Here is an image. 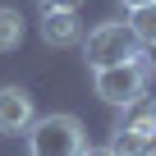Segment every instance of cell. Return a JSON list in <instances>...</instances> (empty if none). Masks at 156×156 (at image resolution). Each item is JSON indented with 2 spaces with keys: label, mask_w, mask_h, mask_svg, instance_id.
Masks as SVG:
<instances>
[{
  "label": "cell",
  "mask_w": 156,
  "mask_h": 156,
  "mask_svg": "<svg viewBox=\"0 0 156 156\" xmlns=\"http://www.w3.org/2000/svg\"><path fill=\"white\" fill-rule=\"evenodd\" d=\"M23 133H28V156H78L83 142H87L83 119H78V115H64V110L32 119Z\"/></svg>",
  "instance_id": "6da1fadb"
},
{
  "label": "cell",
  "mask_w": 156,
  "mask_h": 156,
  "mask_svg": "<svg viewBox=\"0 0 156 156\" xmlns=\"http://www.w3.org/2000/svg\"><path fill=\"white\" fill-rule=\"evenodd\" d=\"M142 87H147L142 51H133V60H119V64H101V69H92V92H97L106 106H115V110L133 106V101L142 97Z\"/></svg>",
  "instance_id": "7a4b0ae2"
},
{
  "label": "cell",
  "mask_w": 156,
  "mask_h": 156,
  "mask_svg": "<svg viewBox=\"0 0 156 156\" xmlns=\"http://www.w3.org/2000/svg\"><path fill=\"white\" fill-rule=\"evenodd\" d=\"M138 41L129 32V23H97L87 32V69H101V64H119V60H133Z\"/></svg>",
  "instance_id": "3957f363"
},
{
  "label": "cell",
  "mask_w": 156,
  "mask_h": 156,
  "mask_svg": "<svg viewBox=\"0 0 156 156\" xmlns=\"http://www.w3.org/2000/svg\"><path fill=\"white\" fill-rule=\"evenodd\" d=\"M37 119V106L23 87H0V133H23L28 124Z\"/></svg>",
  "instance_id": "277c9868"
},
{
  "label": "cell",
  "mask_w": 156,
  "mask_h": 156,
  "mask_svg": "<svg viewBox=\"0 0 156 156\" xmlns=\"http://www.w3.org/2000/svg\"><path fill=\"white\" fill-rule=\"evenodd\" d=\"M41 41L46 46H78L83 41L78 9H41Z\"/></svg>",
  "instance_id": "5b68a950"
},
{
  "label": "cell",
  "mask_w": 156,
  "mask_h": 156,
  "mask_svg": "<svg viewBox=\"0 0 156 156\" xmlns=\"http://www.w3.org/2000/svg\"><path fill=\"white\" fill-rule=\"evenodd\" d=\"M129 32H133L138 46L156 41V0H147V5H133V9H129Z\"/></svg>",
  "instance_id": "8992f818"
},
{
  "label": "cell",
  "mask_w": 156,
  "mask_h": 156,
  "mask_svg": "<svg viewBox=\"0 0 156 156\" xmlns=\"http://www.w3.org/2000/svg\"><path fill=\"white\" fill-rule=\"evenodd\" d=\"M115 129H129V133H138V138L156 142V119H151V110H138V101H133V106H124V119H119Z\"/></svg>",
  "instance_id": "52a82bcc"
},
{
  "label": "cell",
  "mask_w": 156,
  "mask_h": 156,
  "mask_svg": "<svg viewBox=\"0 0 156 156\" xmlns=\"http://www.w3.org/2000/svg\"><path fill=\"white\" fill-rule=\"evenodd\" d=\"M23 41V14L19 9H0V51H14Z\"/></svg>",
  "instance_id": "ba28073f"
},
{
  "label": "cell",
  "mask_w": 156,
  "mask_h": 156,
  "mask_svg": "<svg viewBox=\"0 0 156 156\" xmlns=\"http://www.w3.org/2000/svg\"><path fill=\"white\" fill-rule=\"evenodd\" d=\"M151 142L147 138H138V133H129V129H115V138H110V151L115 156H142Z\"/></svg>",
  "instance_id": "9c48e42d"
},
{
  "label": "cell",
  "mask_w": 156,
  "mask_h": 156,
  "mask_svg": "<svg viewBox=\"0 0 156 156\" xmlns=\"http://www.w3.org/2000/svg\"><path fill=\"white\" fill-rule=\"evenodd\" d=\"M142 69H147V78H156V41L142 46Z\"/></svg>",
  "instance_id": "30bf717a"
},
{
  "label": "cell",
  "mask_w": 156,
  "mask_h": 156,
  "mask_svg": "<svg viewBox=\"0 0 156 156\" xmlns=\"http://www.w3.org/2000/svg\"><path fill=\"white\" fill-rule=\"evenodd\" d=\"M83 0H41V9H78Z\"/></svg>",
  "instance_id": "8fae6325"
},
{
  "label": "cell",
  "mask_w": 156,
  "mask_h": 156,
  "mask_svg": "<svg viewBox=\"0 0 156 156\" xmlns=\"http://www.w3.org/2000/svg\"><path fill=\"white\" fill-rule=\"evenodd\" d=\"M78 156H115V151H110V147H87V142H83V151H78Z\"/></svg>",
  "instance_id": "7c38bea8"
},
{
  "label": "cell",
  "mask_w": 156,
  "mask_h": 156,
  "mask_svg": "<svg viewBox=\"0 0 156 156\" xmlns=\"http://www.w3.org/2000/svg\"><path fill=\"white\" fill-rule=\"evenodd\" d=\"M119 5H124V9H133V5H147V0H119Z\"/></svg>",
  "instance_id": "4fadbf2b"
},
{
  "label": "cell",
  "mask_w": 156,
  "mask_h": 156,
  "mask_svg": "<svg viewBox=\"0 0 156 156\" xmlns=\"http://www.w3.org/2000/svg\"><path fill=\"white\" fill-rule=\"evenodd\" d=\"M142 156H156V142H151V147H147V151H142Z\"/></svg>",
  "instance_id": "5bb4252c"
},
{
  "label": "cell",
  "mask_w": 156,
  "mask_h": 156,
  "mask_svg": "<svg viewBox=\"0 0 156 156\" xmlns=\"http://www.w3.org/2000/svg\"><path fill=\"white\" fill-rule=\"evenodd\" d=\"M151 119H156V97H151Z\"/></svg>",
  "instance_id": "9a60e30c"
}]
</instances>
